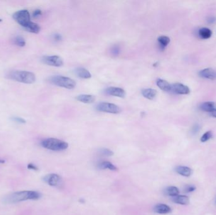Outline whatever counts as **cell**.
I'll list each match as a JSON object with an SVG mask.
<instances>
[{"mask_svg":"<svg viewBox=\"0 0 216 215\" xmlns=\"http://www.w3.org/2000/svg\"><path fill=\"white\" fill-rule=\"evenodd\" d=\"M40 197L41 194L37 191H24L10 194L3 201L5 203H17L27 200H37Z\"/></svg>","mask_w":216,"mask_h":215,"instance_id":"1","label":"cell"},{"mask_svg":"<svg viewBox=\"0 0 216 215\" xmlns=\"http://www.w3.org/2000/svg\"><path fill=\"white\" fill-rule=\"evenodd\" d=\"M8 77L14 81L26 84H32L36 80L35 74L27 71H13L8 74Z\"/></svg>","mask_w":216,"mask_h":215,"instance_id":"2","label":"cell"},{"mask_svg":"<svg viewBox=\"0 0 216 215\" xmlns=\"http://www.w3.org/2000/svg\"><path fill=\"white\" fill-rule=\"evenodd\" d=\"M41 145L46 149L55 151L65 150L68 147V144L64 141L52 138L43 140Z\"/></svg>","mask_w":216,"mask_h":215,"instance_id":"3","label":"cell"},{"mask_svg":"<svg viewBox=\"0 0 216 215\" xmlns=\"http://www.w3.org/2000/svg\"><path fill=\"white\" fill-rule=\"evenodd\" d=\"M49 82L52 85L70 90L73 89L76 86V82L71 78L60 75L50 77Z\"/></svg>","mask_w":216,"mask_h":215,"instance_id":"4","label":"cell"},{"mask_svg":"<svg viewBox=\"0 0 216 215\" xmlns=\"http://www.w3.org/2000/svg\"><path fill=\"white\" fill-rule=\"evenodd\" d=\"M13 18L24 29L31 22L30 13L27 10H21L16 11L15 13H13Z\"/></svg>","mask_w":216,"mask_h":215,"instance_id":"5","label":"cell"},{"mask_svg":"<svg viewBox=\"0 0 216 215\" xmlns=\"http://www.w3.org/2000/svg\"><path fill=\"white\" fill-rule=\"evenodd\" d=\"M96 109L99 112L116 114H119L121 112V109L118 105L108 102L99 103L96 106Z\"/></svg>","mask_w":216,"mask_h":215,"instance_id":"6","label":"cell"},{"mask_svg":"<svg viewBox=\"0 0 216 215\" xmlns=\"http://www.w3.org/2000/svg\"><path fill=\"white\" fill-rule=\"evenodd\" d=\"M42 61L46 64L55 67H61L63 65V59L56 55L44 56L42 58Z\"/></svg>","mask_w":216,"mask_h":215,"instance_id":"7","label":"cell"},{"mask_svg":"<svg viewBox=\"0 0 216 215\" xmlns=\"http://www.w3.org/2000/svg\"><path fill=\"white\" fill-rule=\"evenodd\" d=\"M43 180L52 187H58L62 184V178L56 173H49L44 177Z\"/></svg>","mask_w":216,"mask_h":215,"instance_id":"8","label":"cell"},{"mask_svg":"<svg viewBox=\"0 0 216 215\" xmlns=\"http://www.w3.org/2000/svg\"><path fill=\"white\" fill-rule=\"evenodd\" d=\"M171 91L176 94H179V95H187L190 92L187 86L180 83L171 85Z\"/></svg>","mask_w":216,"mask_h":215,"instance_id":"9","label":"cell"},{"mask_svg":"<svg viewBox=\"0 0 216 215\" xmlns=\"http://www.w3.org/2000/svg\"><path fill=\"white\" fill-rule=\"evenodd\" d=\"M105 92L108 95L120 98H124L126 95L125 91L123 89L118 88V87H109L105 90Z\"/></svg>","mask_w":216,"mask_h":215,"instance_id":"10","label":"cell"},{"mask_svg":"<svg viewBox=\"0 0 216 215\" xmlns=\"http://www.w3.org/2000/svg\"><path fill=\"white\" fill-rule=\"evenodd\" d=\"M199 75L200 77L214 80L216 79V71L211 68H205L200 71L199 73Z\"/></svg>","mask_w":216,"mask_h":215,"instance_id":"11","label":"cell"},{"mask_svg":"<svg viewBox=\"0 0 216 215\" xmlns=\"http://www.w3.org/2000/svg\"><path fill=\"white\" fill-rule=\"evenodd\" d=\"M154 211L155 213H158V214H167L171 212V208L163 203L157 204L154 207Z\"/></svg>","mask_w":216,"mask_h":215,"instance_id":"12","label":"cell"},{"mask_svg":"<svg viewBox=\"0 0 216 215\" xmlns=\"http://www.w3.org/2000/svg\"><path fill=\"white\" fill-rule=\"evenodd\" d=\"M76 99L80 102L85 104H92L96 100V97L92 95L83 94V95H79L76 97Z\"/></svg>","mask_w":216,"mask_h":215,"instance_id":"13","label":"cell"},{"mask_svg":"<svg viewBox=\"0 0 216 215\" xmlns=\"http://www.w3.org/2000/svg\"><path fill=\"white\" fill-rule=\"evenodd\" d=\"M156 84L159 88L164 92H171V85L167 81L163 79H157Z\"/></svg>","mask_w":216,"mask_h":215,"instance_id":"14","label":"cell"},{"mask_svg":"<svg viewBox=\"0 0 216 215\" xmlns=\"http://www.w3.org/2000/svg\"><path fill=\"white\" fill-rule=\"evenodd\" d=\"M176 172L184 177H189L192 174V170L188 167L178 166L176 168Z\"/></svg>","mask_w":216,"mask_h":215,"instance_id":"15","label":"cell"},{"mask_svg":"<svg viewBox=\"0 0 216 215\" xmlns=\"http://www.w3.org/2000/svg\"><path fill=\"white\" fill-rule=\"evenodd\" d=\"M141 94L145 98L148 100H153L156 98L157 92L155 89H145L141 90Z\"/></svg>","mask_w":216,"mask_h":215,"instance_id":"16","label":"cell"},{"mask_svg":"<svg viewBox=\"0 0 216 215\" xmlns=\"http://www.w3.org/2000/svg\"><path fill=\"white\" fill-rule=\"evenodd\" d=\"M76 75L80 78L89 79L92 77L91 73L84 68H78L75 70Z\"/></svg>","mask_w":216,"mask_h":215,"instance_id":"17","label":"cell"},{"mask_svg":"<svg viewBox=\"0 0 216 215\" xmlns=\"http://www.w3.org/2000/svg\"><path fill=\"white\" fill-rule=\"evenodd\" d=\"M173 201L175 203L182 205H187L190 203L189 198L186 196H184V195H178L176 197H174Z\"/></svg>","mask_w":216,"mask_h":215,"instance_id":"18","label":"cell"},{"mask_svg":"<svg viewBox=\"0 0 216 215\" xmlns=\"http://www.w3.org/2000/svg\"><path fill=\"white\" fill-rule=\"evenodd\" d=\"M216 104L214 102H205L202 104L200 106L201 110L205 112H211L214 109H215Z\"/></svg>","mask_w":216,"mask_h":215,"instance_id":"19","label":"cell"},{"mask_svg":"<svg viewBox=\"0 0 216 215\" xmlns=\"http://www.w3.org/2000/svg\"><path fill=\"white\" fill-rule=\"evenodd\" d=\"M25 29L27 31L33 33H38L40 30V27L37 23L30 22L25 28Z\"/></svg>","mask_w":216,"mask_h":215,"instance_id":"20","label":"cell"},{"mask_svg":"<svg viewBox=\"0 0 216 215\" xmlns=\"http://www.w3.org/2000/svg\"><path fill=\"white\" fill-rule=\"evenodd\" d=\"M99 167L101 169H109L112 171L117 170V167L109 161H104L100 162L99 165Z\"/></svg>","mask_w":216,"mask_h":215,"instance_id":"21","label":"cell"},{"mask_svg":"<svg viewBox=\"0 0 216 215\" xmlns=\"http://www.w3.org/2000/svg\"><path fill=\"white\" fill-rule=\"evenodd\" d=\"M212 31L208 28H202L199 30V36L203 39H209L212 36Z\"/></svg>","mask_w":216,"mask_h":215,"instance_id":"22","label":"cell"},{"mask_svg":"<svg viewBox=\"0 0 216 215\" xmlns=\"http://www.w3.org/2000/svg\"><path fill=\"white\" fill-rule=\"evenodd\" d=\"M179 193V189L176 187L174 186H169L165 189V194L167 196L176 197L178 196Z\"/></svg>","mask_w":216,"mask_h":215,"instance_id":"23","label":"cell"},{"mask_svg":"<svg viewBox=\"0 0 216 215\" xmlns=\"http://www.w3.org/2000/svg\"><path fill=\"white\" fill-rule=\"evenodd\" d=\"M157 41H158V42L159 44V45H160V48L162 49H164L166 47L170 44V39L167 36H160L158 37L157 39Z\"/></svg>","mask_w":216,"mask_h":215,"instance_id":"24","label":"cell"},{"mask_svg":"<svg viewBox=\"0 0 216 215\" xmlns=\"http://www.w3.org/2000/svg\"><path fill=\"white\" fill-rule=\"evenodd\" d=\"M15 44L20 47H24L26 44L25 39L21 36H17L14 39Z\"/></svg>","mask_w":216,"mask_h":215,"instance_id":"25","label":"cell"},{"mask_svg":"<svg viewBox=\"0 0 216 215\" xmlns=\"http://www.w3.org/2000/svg\"><path fill=\"white\" fill-rule=\"evenodd\" d=\"M212 138V132L211 131H208L203 134V136H202L200 138V141L204 143L207 142V141H208Z\"/></svg>","mask_w":216,"mask_h":215,"instance_id":"26","label":"cell"},{"mask_svg":"<svg viewBox=\"0 0 216 215\" xmlns=\"http://www.w3.org/2000/svg\"><path fill=\"white\" fill-rule=\"evenodd\" d=\"M99 153L104 157H111L114 154L113 152L111 150L107 148H101L99 150Z\"/></svg>","mask_w":216,"mask_h":215,"instance_id":"27","label":"cell"},{"mask_svg":"<svg viewBox=\"0 0 216 215\" xmlns=\"http://www.w3.org/2000/svg\"><path fill=\"white\" fill-rule=\"evenodd\" d=\"M11 119L13 120V121L20 124H25L26 123V120L25 119L19 117H13Z\"/></svg>","mask_w":216,"mask_h":215,"instance_id":"28","label":"cell"},{"mask_svg":"<svg viewBox=\"0 0 216 215\" xmlns=\"http://www.w3.org/2000/svg\"><path fill=\"white\" fill-rule=\"evenodd\" d=\"M41 15H42V11H41V10H39V9L35 10L34 11H33V13H32V15L34 18H38L39 17H40Z\"/></svg>","mask_w":216,"mask_h":215,"instance_id":"29","label":"cell"},{"mask_svg":"<svg viewBox=\"0 0 216 215\" xmlns=\"http://www.w3.org/2000/svg\"><path fill=\"white\" fill-rule=\"evenodd\" d=\"M200 129V126L199 125V124H195V126H193V127H192V132L193 134H197L199 130Z\"/></svg>","mask_w":216,"mask_h":215,"instance_id":"30","label":"cell"},{"mask_svg":"<svg viewBox=\"0 0 216 215\" xmlns=\"http://www.w3.org/2000/svg\"><path fill=\"white\" fill-rule=\"evenodd\" d=\"M195 187L194 186H192V185H188L186 187V189L185 190V192H193L195 190Z\"/></svg>","mask_w":216,"mask_h":215,"instance_id":"31","label":"cell"},{"mask_svg":"<svg viewBox=\"0 0 216 215\" xmlns=\"http://www.w3.org/2000/svg\"><path fill=\"white\" fill-rule=\"evenodd\" d=\"M27 168L29 170H38V167L37 166H36L35 165H33V164L30 163L29 164L27 165Z\"/></svg>","mask_w":216,"mask_h":215,"instance_id":"32","label":"cell"},{"mask_svg":"<svg viewBox=\"0 0 216 215\" xmlns=\"http://www.w3.org/2000/svg\"><path fill=\"white\" fill-rule=\"evenodd\" d=\"M119 48H117V47H116V48H114L113 49V52L114 55H118V54L119 53Z\"/></svg>","mask_w":216,"mask_h":215,"instance_id":"33","label":"cell"},{"mask_svg":"<svg viewBox=\"0 0 216 215\" xmlns=\"http://www.w3.org/2000/svg\"><path fill=\"white\" fill-rule=\"evenodd\" d=\"M208 23H214V22H215V18H214V17H211V18H210L208 19Z\"/></svg>","mask_w":216,"mask_h":215,"instance_id":"34","label":"cell"},{"mask_svg":"<svg viewBox=\"0 0 216 215\" xmlns=\"http://www.w3.org/2000/svg\"><path fill=\"white\" fill-rule=\"evenodd\" d=\"M211 113V115H212L213 117H214L216 118V109H214Z\"/></svg>","mask_w":216,"mask_h":215,"instance_id":"35","label":"cell"},{"mask_svg":"<svg viewBox=\"0 0 216 215\" xmlns=\"http://www.w3.org/2000/svg\"><path fill=\"white\" fill-rule=\"evenodd\" d=\"M55 38L56 40H58V41H59V40L61 39V36H59V35H56V36H55Z\"/></svg>","mask_w":216,"mask_h":215,"instance_id":"36","label":"cell"},{"mask_svg":"<svg viewBox=\"0 0 216 215\" xmlns=\"http://www.w3.org/2000/svg\"><path fill=\"white\" fill-rule=\"evenodd\" d=\"M5 162V161L3 160H2L0 159V164H4Z\"/></svg>","mask_w":216,"mask_h":215,"instance_id":"37","label":"cell"},{"mask_svg":"<svg viewBox=\"0 0 216 215\" xmlns=\"http://www.w3.org/2000/svg\"><path fill=\"white\" fill-rule=\"evenodd\" d=\"M2 22V19L0 18V22Z\"/></svg>","mask_w":216,"mask_h":215,"instance_id":"38","label":"cell"}]
</instances>
